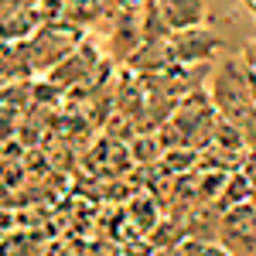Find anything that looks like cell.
Masks as SVG:
<instances>
[{"instance_id": "1", "label": "cell", "mask_w": 256, "mask_h": 256, "mask_svg": "<svg viewBox=\"0 0 256 256\" xmlns=\"http://www.w3.org/2000/svg\"><path fill=\"white\" fill-rule=\"evenodd\" d=\"M82 31H86V28H79V24H72V20H65V18L44 20L38 31L24 41V44H28L31 68H34V72H52L62 58H68L82 41H86Z\"/></svg>"}, {"instance_id": "2", "label": "cell", "mask_w": 256, "mask_h": 256, "mask_svg": "<svg viewBox=\"0 0 256 256\" xmlns=\"http://www.w3.org/2000/svg\"><path fill=\"white\" fill-rule=\"evenodd\" d=\"M218 242L232 256H253L256 253V205L242 202L222 212V229H218Z\"/></svg>"}, {"instance_id": "3", "label": "cell", "mask_w": 256, "mask_h": 256, "mask_svg": "<svg viewBox=\"0 0 256 256\" xmlns=\"http://www.w3.org/2000/svg\"><path fill=\"white\" fill-rule=\"evenodd\" d=\"M96 62H99V52L92 41H82L79 48L62 58L52 72H48V82L58 86V89H76V86H89L92 76H96Z\"/></svg>"}, {"instance_id": "4", "label": "cell", "mask_w": 256, "mask_h": 256, "mask_svg": "<svg viewBox=\"0 0 256 256\" xmlns=\"http://www.w3.org/2000/svg\"><path fill=\"white\" fill-rule=\"evenodd\" d=\"M160 20L168 24L171 34L181 31H198L208 20V4L205 0H158Z\"/></svg>"}, {"instance_id": "5", "label": "cell", "mask_w": 256, "mask_h": 256, "mask_svg": "<svg viewBox=\"0 0 256 256\" xmlns=\"http://www.w3.org/2000/svg\"><path fill=\"white\" fill-rule=\"evenodd\" d=\"M168 44H171V58H174V65H195V62H208L212 58L222 41H218L216 34H205V31L198 28V31L171 34Z\"/></svg>"}, {"instance_id": "6", "label": "cell", "mask_w": 256, "mask_h": 256, "mask_svg": "<svg viewBox=\"0 0 256 256\" xmlns=\"http://www.w3.org/2000/svg\"><path fill=\"white\" fill-rule=\"evenodd\" d=\"M178 253L181 256H232L218 239H192V236H184L178 242Z\"/></svg>"}, {"instance_id": "7", "label": "cell", "mask_w": 256, "mask_h": 256, "mask_svg": "<svg viewBox=\"0 0 256 256\" xmlns=\"http://www.w3.org/2000/svg\"><path fill=\"white\" fill-rule=\"evenodd\" d=\"M99 14H102V0H68L62 18L72 20V24H79V28H86V24H89L92 18H99Z\"/></svg>"}, {"instance_id": "8", "label": "cell", "mask_w": 256, "mask_h": 256, "mask_svg": "<svg viewBox=\"0 0 256 256\" xmlns=\"http://www.w3.org/2000/svg\"><path fill=\"white\" fill-rule=\"evenodd\" d=\"M242 174L253 181V188H256V147H250L246 154H242V168H239Z\"/></svg>"}, {"instance_id": "9", "label": "cell", "mask_w": 256, "mask_h": 256, "mask_svg": "<svg viewBox=\"0 0 256 256\" xmlns=\"http://www.w3.org/2000/svg\"><path fill=\"white\" fill-rule=\"evenodd\" d=\"M150 256H181V253H178V246H171V250H150Z\"/></svg>"}, {"instance_id": "10", "label": "cell", "mask_w": 256, "mask_h": 256, "mask_svg": "<svg viewBox=\"0 0 256 256\" xmlns=\"http://www.w3.org/2000/svg\"><path fill=\"white\" fill-rule=\"evenodd\" d=\"M246 7H250V14H253V20H256V4H246Z\"/></svg>"}, {"instance_id": "11", "label": "cell", "mask_w": 256, "mask_h": 256, "mask_svg": "<svg viewBox=\"0 0 256 256\" xmlns=\"http://www.w3.org/2000/svg\"><path fill=\"white\" fill-rule=\"evenodd\" d=\"M250 202H253V205H256V192H253V198H250Z\"/></svg>"}, {"instance_id": "12", "label": "cell", "mask_w": 256, "mask_h": 256, "mask_svg": "<svg viewBox=\"0 0 256 256\" xmlns=\"http://www.w3.org/2000/svg\"><path fill=\"white\" fill-rule=\"evenodd\" d=\"M242 4H256V0H242Z\"/></svg>"}]
</instances>
